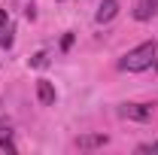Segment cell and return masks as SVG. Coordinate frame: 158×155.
<instances>
[{"instance_id": "6da1fadb", "label": "cell", "mask_w": 158, "mask_h": 155, "mask_svg": "<svg viewBox=\"0 0 158 155\" xmlns=\"http://www.w3.org/2000/svg\"><path fill=\"white\" fill-rule=\"evenodd\" d=\"M155 58H158V43L155 40H146V43L134 46L125 58L118 61V67L128 70V73H140V70H149L155 64Z\"/></svg>"}, {"instance_id": "7a4b0ae2", "label": "cell", "mask_w": 158, "mask_h": 155, "mask_svg": "<svg viewBox=\"0 0 158 155\" xmlns=\"http://www.w3.org/2000/svg\"><path fill=\"white\" fill-rule=\"evenodd\" d=\"M118 113L125 119H134V122H149L152 119V103H122Z\"/></svg>"}, {"instance_id": "3957f363", "label": "cell", "mask_w": 158, "mask_h": 155, "mask_svg": "<svg viewBox=\"0 0 158 155\" xmlns=\"http://www.w3.org/2000/svg\"><path fill=\"white\" fill-rule=\"evenodd\" d=\"M158 15V0H137L134 6V19L137 21H149Z\"/></svg>"}, {"instance_id": "277c9868", "label": "cell", "mask_w": 158, "mask_h": 155, "mask_svg": "<svg viewBox=\"0 0 158 155\" xmlns=\"http://www.w3.org/2000/svg\"><path fill=\"white\" fill-rule=\"evenodd\" d=\"M116 12H118V0H100V9H98V15H94V21L98 24H106V21L116 19Z\"/></svg>"}, {"instance_id": "5b68a950", "label": "cell", "mask_w": 158, "mask_h": 155, "mask_svg": "<svg viewBox=\"0 0 158 155\" xmlns=\"http://www.w3.org/2000/svg\"><path fill=\"white\" fill-rule=\"evenodd\" d=\"M37 97H40L43 107H52V103H55V85H52L49 79H40L37 82Z\"/></svg>"}, {"instance_id": "8992f818", "label": "cell", "mask_w": 158, "mask_h": 155, "mask_svg": "<svg viewBox=\"0 0 158 155\" xmlns=\"http://www.w3.org/2000/svg\"><path fill=\"white\" fill-rule=\"evenodd\" d=\"M110 137L106 134H85V137H76V146L79 149H98V146H106Z\"/></svg>"}, {"instance_id": "52a82bcc", "label": "cell", "mask_w": 158, "mask_h": 155, "mask_svg": "<svg viewBox=\"0 0 158 155\" xmlns=\"http://www.w3.org/2000/svg\"><path fill=\"white\" fill-rule=\"evenodd\" d=\"M0 149H9V152H15V140H12V131H9V128H3V125H0Z\"/></svg>"}, {"instance_id": "ba28073f", "label": "cell", "mask_w": 158, "mask_h": 155, "mask_svg": "<svg viewBox=\"0 0 158 155\" xmlns=\"http://www.w3.org/2000/svg\"><path fill=\"white\" fill-rule=\"evenodd\" d=\"M46 64H49V55H46V52H37V55L31 58V67H46Z\"/></svg>"}, {"instance_id": "9c48e42d", "label": "cell", "mask_w": 158, "mask_h": 155, "mask_svg": "<svg viewBox=\"0 0 158 155\" xmlns=\"http://www.w3.org/2000/svg\"><path fill=\"white\" fill-rule=\"evenodd\" d=\"M3 37H0V43H3V49H12V27H6V31H0Z\"/></svg>"}, {"instance_id": "30bf717a", "label": "cell", "mask_w": 158, "mask_h": 155, "mask_svg": "<svg viewBox=\"0 0 158 155\" xmlns=\"http://www.w3.org/2000/svg\"><path fill=\"white\" fill-rule=\"evenodd\" d=\"M137 152H158V140H155V143H143V146H137Z\"/></svg>"}, {"instance_id": "8fae6325", "label": "cell", "mask_w": 158, "mask_h": 155, "mask_svg": "<svg viewBox=\"0 0 158 155\" xmlns=\"http://www.w3.org/2000/svg\"><path fill=\"white\" fill-rule=\"evenodd\" d=\"M61 46H64V49H70V46H73V34H64V40H61Z\"/></svg>"}, {"instance_id": "7c38bea8", "label": "cell", "mask_w": 158, "mask_h": 155, "mask_svg": "<svg viewBox=\"0 0 158 155\" xmlns=\"http://www.w3.org/2000/svg\"><path fill=\"white\" fill-rule=\"evenodd\" d=\"M6 27V9H0V31Z\"/></svg>"}, {"instance_id": "4fadbf2b", "label": "cell", "mask_w": 158, "mask_h": 155, "mask_svg": "<svg viewBox=\"0 0 158 155\" xmlns=\"http://www.w3.org/2000/svg\"><path fill=\"white\" fill-rule=\"evenodd\" d=\"M155 70H158V58H155Z\"/></svg>"}]
</instances>
